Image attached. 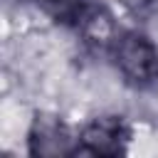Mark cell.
<instances>
[{
  "label": "cell",
  "instance_id": "obj_1",
  "mask_svg": "<svg viewBox=\"0 0 158 158\" xmlns=\"http://www.w3.org/2000/svg\"><path fill=\"white\" fill-rule=\"evenodd\" d=\"M109 57L121 79L133 89H151L158 81V47L136 30H126L114 42Z\"/></svg>",
  "mask_w": 158,
  "mask_h": 158
},
{
  "label": "cell",
  "instance_id": "obj_2",
  "mask_svg": "<svg viewBox=\"0 0 158 158\" xmlns=\"http://www.w3.org/2000/svg\"><path fill=\"white\" fill-rule=\"evenodd\" d=\"M79 138L72 136L69 126L57 114H37L27 131V151L37 158H59L74 156Z\"/></svg>",
  "mask_w": 158,
  "mask_h": 158
},
{
  "label": "cell",
  "instance_id": "obj_3",
  "mask_svg": "<svg viewBox=\"0 0 158 158\" xmlns=\"http://www.w3.org/2000/svg\"><path fill=\"white\" fill-rule=\"evenodd\" d=\"M77 153L84 156H118L126 151V143L131 138L128 126L118 116H99L91 123L81 128L77 136Z\"/></svg>",
  "mask_w": 158,
  "mask_h": 158
},
{
  "label": "cell",
  "instance_id": "obj_4",
  "mask_svg": "<svg viewBox=\"0 0 158 158\" xmlns=\"http://www.w3.org/2000/svg\"><path fill=\"white\" fill-rule=\"evenodd\" d=\"M81 40V44L91 52H104L109 54L114 42L118 40L121 30L114 20V15L104 7V5H84V10L79 12L77 22L72 25Z\"/></svg>",
  "mask_w": 158,
  "mask_h": 158
},
{
  "label": "cell",
  "instance_id": "obj_5",
  "mask_svg": "<svg viewBox=\"0 0 158 158\" xmlns=\"http://www.w3.org/2000/svg\"><path fill=\"white\" fill-rule=\"evenodd\" d=\"M27 2L40 7L54 22H64V25H74L79 12L86 5V0H27Z\"/></svg>",
  "mask_w": 158,
  "mask_h": 158
}]
</instances>
